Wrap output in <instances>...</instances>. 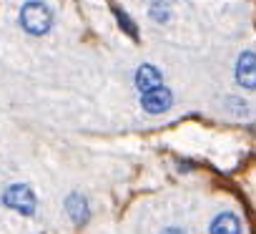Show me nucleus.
Here are the masks:
<instances>
[{
    "label": "nucleus",
    "instance_id": "f257e3e1",
    "mask_svg": "<svg viewBox=\"0 0 256 234\" xmlns=\"http://www.w3.org/2000/svg\"><path fill=\"white\" fill-rule=\"evenodd\" d=\"M20 26L30 36H46L53 26V13L46 3H40V0H30V3H26L23 11H20Z\"/></svg>",
    "mask_w": 256,
    "mask_h": 234
},
{
    "label": "nucleus",
    "instance_id": "f03ea898",
    "mask_svg": "<svg viewBox=\"0 0 256 234\" xmlns=\"http://www.w3.org/2000/svg\"><path fill=\"white\" fill-rule=\"evenodd\" d=\"M6 204L18 209L20 214H33L36 211V194L26 184H16L6 191Z\"/></svg>",
    "mask_w": 256,
    "mask_h": 234
},
{
    "label": "nucleus",
    "instance_id": "7ed1b4c3",
    "mask_svg": "<svg viewBox=\"0 0 256 234\" xmlns=\"http://www.w3.org/2000/svg\"><path fill=\"white\" fill-rule=\"evenodd\" d=\"M171 101H174L171 91H166V88L156 86V88H151V91H144L141 106H144L148 113H164V111H168V108H171Z\"/></svg>",
    "mask_w": 256,
    "mask_h": 234
},
{
    "label": "nucleus",
    "instance_id": "20e7f679",
    "mask_svg": "<svg viewBox=\"0 0 256 234\" xmlns=\"http://www.w3.org/2000/svg\"><path fill=\"white\" fill-rule=\"evenodd\" d=\"M236 81L241 88H256V53H241L236 63Z\"/></svg>",
    "mask_w": 256,
    "mask_h": 234
},
{
    "label": "nucleus",
    "instance_id": "39448f33",
    "mask_svg": "<svg viewBox=\"0 0 256 234\" xmlns=\"http://www.w3.org/2000/svg\"><path fill=\"white\" fill-rule=\"evenodd\" d=\"M161 71L156 68V66H151V63H146V66H141L138 68V73H136V86L141 88V91H151V88H156V86H161Z\"/></svg>",
    "mask_w": 256,
    "mask_h": 234
},
{
    "label": "nucleus",
    "instance_id": "423d86ee",
    "mask_svg": "<svg viewBox=\"0 0 256 234\" xmlns=\"http://www.w3.org/2000/svg\"><path fill=\"white\" fill-rule=\"evenodd\" d=\"M66 209L70 214V219H76L78 224H83L88 219V201L83 194H70L68 201H66Z\"/></svg>",
    "mask_w": 256,
    "mask_h": 234
},
{
    "label": "nucleus",
    "instance_id": "0eeeda50",
    "mask_svg": "<svg viewBox=\"0 0 256 234\" xmlns=\"http://www.w3.org/2000/svg\"><path fill=\"white\" fill-rule=\"evenodd\" d=\"M211 231H216V234H236L238 229H241V224H238V219H236V214H228V211H224V214H218L214 221H211V226H208Z\"/></svg>",
    "mask_w": 256,
    "mask_h": 234
},
{
    "label": "nucleus",
    "instance_id": "6e6552de",
    "mask_svg": "<svg viewBox=\"0 0 256 234\" xmlns=\"http://www.w3.org/2000/svg\"><path fill=\"white\" fill-rule=\"evenodd\" d=\"M113 13H116V18H118V26H120V28H123V31H126L128 36H134V38L138 36V31H136V26H134V21H128V16H126V13H123L120 8H116Z\"/></svg>",
    "mask_w": 256,
    "mask_h": 234
},
{
    "label": "nucleus",
    "instance_id": "1a4fd4ad",
    "mask_svg": "<svg viewBox=\"0 0 256 234\" xmlns=\"http://www.w3.org/2000/svg\"><path fill=\"white\" fill-rule=\"evenodd\" d=\"M148 16L154 18V21H158V23H164L168 16H171V11H168V6L166 3H154L151 8H148Z\"/></svg>",
    "mask_w": 256,
    "mask_h": 234
}]
</instances>
